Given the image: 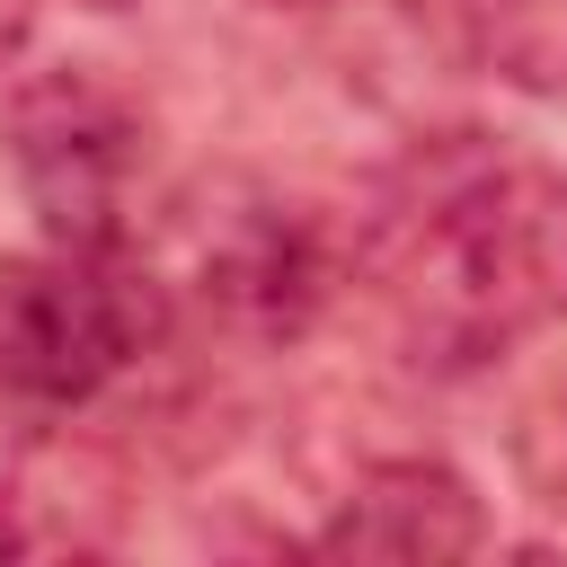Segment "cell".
Returning a JSON list of instances; mask_svg holds the SVG:
<instances>
[{
  "instance_id": "cell-2",
  "label": "cell",
  "mask_w": 567,
  "mask_h": 567,
  "mask_svg": "<svg viewBox=\"0 0 567 567\" xmlns=\"http://www.w3.org/2000/svg\"><path fill=\"white\" fill-rule=\"evenodd\" d=\"M168 319V284L133 257H0V390L27 408H80Z\"/></svg>"
},
{
  "instance_id": "cell-7",
  "label": "cell",
  "mask_w": 567,
  "mask_h": 567,
  "mask_svg": "<svg viewBox=\"0 0 567 567\" xmlns=\"http://www.w3.org/2000/svg\"><path fill=\"white\" fill-rule=\"evenodd\" d=\"M27 35H35V0H0V80L18 71V53H27Z\"/></svg>"
},
{
  "instance_id": "cell-3",
  "label": "cell",
  "mask_w": 567,
  "mask_h": 567,
  "mask_svg": "<svg viewBox=\"0 0 567 567\" xmlns=\"http://www.w3.org/2000/svg\"><path fill=\"white\" fill-rule=\"evenodd\" d=\"M9 159L53 248L124 257L133 239V177H142V115L97 71H44L9 97Z\"/></svg>"
},
{
  "instance_id": "cell-4",
  "label": "cell",
  "mask_w": 567,
  "mask_h": 567,
  "mask_svg": "<svg viewBox=\"0 0 567 567\" xmlns=\"http://www.w3.org/2000/svg\"><path fill=\"white\" fill-rule=\"evenodd\" d=\"M177 284L239 337H301L328 301L319 221L266 186H221L177 213Z\"/></svg>"
},
{
  "instance_id": "cell-9",
  "label": "cell",
  "mask_w": 567,
  "mask_h": 567,
  "mask_svg": "<svg viewBox=\"0 0 567 567\" xmlns=\"http://www.w3.org/2000/svg\"><path fill=\"white\" fill-rule=\"evenodd\" d=\"M89 9H124V0H89Z\"/></svg>"
},
{
  "instance_id": "cell-8",
  "label": "cell",
  "mask_w": 567,
  "mask_h": 567,
  "mask_svg": "<svg viewBox=\"0 0 567 567\" xmlns=\"http://www.w3.org/2000/svg\"><path fill=\"white\" fill-rule=\"evenodd\" d=\"M275 9H328V0H275Z\"/></svg>"
},
{
  "instance_id": "cell-6",
  "label": "cell",
  "mask_w": 567,
  "mask_h": 567,
  "mask_svg": "<svg viewBox=\"0 0 567 567\" xmlns=\"http://www.w3.org/2000/svg\"><path fill=\"white\" fill-rule=\"evenodd\" d=\"M478 62L523 89H567V0H461Z\"/></svg>"
},
{
  "instance_id": "cell-1",
  "label": "cell",
  "mask_w": 567,
  "mask_h": 567,
  "mask_svg": "<svg viewBox=\"0 0 567 567\" xmlns=\"http://www.w3.org/2000/svg\"><path fill=\"white\" fill-rule=\"evenodd\" d=\"M363 275L416 363H487L567 319V168L452 133L425 142L363 221Z\"/></svg>"
},
{
  "instance_id": "cell-5",
  "label": "cell",
  "mask_w": 567,
  "mask_h": 567,
  "mask_svg": "<svg viewBox=\"0 0 567 567\" xmlns=\"http://www.w3.org/2000/svg\"><path fill=\"white\" fill-rule=\"evenodd\" d=\"M487 540V505L470 496L461 470L443 461H381L346 487V505L319 523L310 549L328 558H399V567H443Z\"/></svg>"
}]
</instances>
